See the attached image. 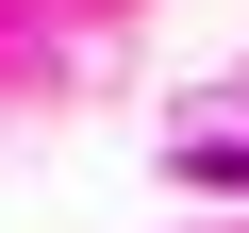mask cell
Listing matches in <instances>:
<instances>
[]
</instances>
